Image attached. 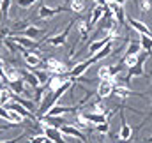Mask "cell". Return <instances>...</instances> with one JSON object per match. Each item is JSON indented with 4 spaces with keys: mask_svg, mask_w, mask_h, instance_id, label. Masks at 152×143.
I'll use <instances>...</instances> for the list:
<instances>
[{
    "mask_svg": "<svg viewBox=\"0 0 152 143\" xmlns=\"http://www.w3.org/2000/svg\"><path fill=\"white\" fill-rule=\"evenodd\" d=\"M44 69L50 72V74H67L69 72V67L64 64V62H60L58 58H55V57H50L48 60H46V66H44Z\"/></svg>",
    "mask_w": 152,
    "mask_h": 143,
    "instance_id": "1",
    "label": "cell"
},
{
    "mask_svg": "<svg viewBox=\"0 0 152 143\" xmlns=\"http://www.w3.org/2000/svg\"><path fill=\"white\" fill-rule=\"evenodd\" d=\"M108 9L112 12V18H113L120 27H124L126 25V20H127L126 18V12H124V5L118 4V2H108Z\"/></svg>",
    "mask_w": 152,
    "mask_h": 143,
    "instance_id": "2",
    "label": "cell"
},
{
    "mask_svg": "<svg viewBox=\"0 0 152 143\" xmlns=\"http://www.w3.org/2000/svg\"><path fill=\"white\" fill-rule=\"evenodd\" d=\"M71 27H73V23H69L64 32H60V34H57V36H53V37H48V39H46L48 46H51V48H60V46H64V44H66V39L69 36V32H71Z\"/></svg>",
    "mask_w": 152,
    "mask_h": 143,
    "instance_id": "3",
    "label": "cell"
},
{
    "mask_svg": "<svg viewBox=\"0 0 152 143\" xmlns=\"http://www.w3.org/2000/svg\"><path fill=\"white\" fill-rule=\"evenodd\" d=\"M113 87H115L113 81H110V80H101L99 85H97V90H96L97 97H99V99H106V97H110V96L113 94Z\"/></svg>",
    "mask_w": 152,
    "mask_h": 143,
    "instance_id": "4",
    "label": "cell"
},
{
    "mask_svg": "<svg viewBox=\"0 0 152 143\" xmlns=\"http://www.w3.org/2000/svg\"><path fill=\"white\" fill-rule=\"evenodd\" d=\"M81 115V118L87 122V124H94V125H97V124H103V122H108V115H104V113H96V111H85V113H80Z\"/></svg>",
    "mask_w": 152,
    "mask_h": 143,
    "instance_id": "5",
    "label": "cell"
},
{
    "mask_svg": "<svg viewBox=\"0 0 152 143\" xmlns=\"http://www.w3.org/2000/svg\"><path fill=\"white\" fill-rule=\"evenodd\" d=\"M92 64H94V60H92V58H87V60H83V62L76 64L73 69H69L67 76H69V78H80V76H83L85 72L88 71V67H90Z\"/></svg>",
    "mask_w": 152,
    "mask_h": 143,
    "instance_id": "6",
    "label": "cell"
},
{
    "mask_svg": "<svg viewBox=\"0 0 152 143\" xmlns=\"http://www.w3.org/2000/svg\"><path fill=\"white\" fill-rule=\"evenodd\" d=\"M110 9H108V5H96L94 9H92V16H90V20H88V27H90V30L103 20V16H104V12H108Z\"/></svg>",
    "mask_w": 152,
    "mask_h": 143,
    "instance_id": "7",
    "label": "cell"
},
{
    "mask_svg": "<svg viewBox=\"0 0 152 143\" xmlns=\"http://www.w3.org/2000/svg\"><path fill=\"white\" fill-rule=\"evenodd\" d=\"M58 131L64 134V136H71V138H76V140H80L81 143L87 142V136L78 129V127H73V125H60L58 127Z\"/></svg>",
    "mask_w": 152,
    "mask_h": 143,
    "instance_id": "8",
    "label": "cell"
},
{
    "mask_svg": "<svg viewBox=\"0 0 152 143\" xmlns=\"http://www.w3.org/2000/svg\"><path fill=\"white\" fill-rule=\"evenodd\" d=\"M18 46H21L23 50H36L39 44L34 41V39H30V37H27V36H23V34H20V36H12L11 37Z\"/></svg>",
    "mask_w": 152,
    "mask_h": 143,
    "instance_id": "9",
    "label": "cell"
},
{
    "mask_svg": "<svg viewBox=\"0 0 152 143\" xmlns=\"http://www.w3.org/2000/svg\"><path fill=\"white\" fill-rule=\"evenodd\" d=\"M23 58H25V62H27V66L28 67H37L39 64L42 62V58H41V55H39L37 51H34V50H23Z\"/></svg>",
    "mask_w": 152,
    "mask_h": 143,
    "instance_id": "10",
    "label": "cell"
},
{
    "mask_svg": "<svg viewBox=\"0 0 152 143\" xmlns=\"http://www.w3.org/2000/svg\"><path fill=\"white\" fill-rule=\"evenodd\" d=\"M2 72H4V80L5 83H12V81H18L21 76H20V69H14L11 67L9 64H4L2 66Z\"/></svg>",
    "mask_w": 152,
    "mask_h": 143,
    "instance_id": "11",
    "label": "cell"
},
{
    "mask_svg": "<svg viewBox=\"0 0 152 143\" xmlns=\"http://www.w3.org/2000/svg\"><path fill=\"white\" fill-rule=\"evenodd\" d=\"M127 23H129V27L133 28V30H136L138 34H143V36H151L152 37V30L143 23V21H140V20H133V18H129L127 20Z\"/></svg>",
    "mask_w": 152,
    "mask_h": 143,
    "instance_id": "12",
    "label": "cell"
},
{
    "mask_svg": "<svg viewBox=\"0 0 152 143\" xmlns=\"http://www.w3.org/2000/svg\"><path fill=\"white\" fill-rule=\"evenodd\" d=\"M7 109H12V111H16L18 115H21L23 118H32L34 120V115L30 113V109H27V108L23 106V104H20V103H16V101H11L9 104H5Z\"/></svg>",
    "mask_w": 152,
    "mask_h": 143,
    "instance_id": "13",
    "label": "cell"
},
{
    "mask_svg": "<svg viewBox=\"0 0 152 143\" xmlns=\"http://www.w3.org/2000/svg\"><path fill=\"white\" fill-rule=\"evenodd\" d=\"M62 11H69V7H55V9H51V7H48V5H42V7L39 9V18H41V20H50V18H53L57 12H62Z\"/></svg>",
    "mask_w": 152,
    "mask_h": 143,
    "instance_id": "14",
    "label": "cell"
},
{
    "mask_svg": "<svg viewBox=\"0 0 152 143\" xmlns=\"http://www.w3.org/2000/svg\"><path fill=\"white\" fill-rule=\"evenodd\" d=\"M69 111H76V108L75 106H62V104H55L51 109H48V113H46L44 117H62V115H66V113H69ZM39 118H41V117H39Z\"/></svg>",
    "mask_w": 152,
    "mask_h": 143,
    "instance_id": "15",
    "label": "cell"
},
{
    "mask_svg": "<svg viewBox=\"0 0 152 143\" xmlns=\"http://www.w3.org/2000/svg\"><path fill=\"white\" fill-rule=\"evenodd\" d=\"M20 76H21V80L25 81V85H30V87H34V88L41 87L39 80L36 78V74H34L32 71H25V69H20Z\"/></svg>",
    "mask_w": 152,
    "mask_h": 143,
    "instance_id": "16",
    "label": "cell"
},
{
    "mask_svg": "<svg viewBox=\"0 0 152 143\" xmlns=\"http://www.w3.org/2000/svg\"><path fill=\"white\" fill-rule=\"evenodd\" d=\"M120 120H122V125H120V129H118V138H120L122 142H127V140L133 136V129H131V125L126 122L124 115H120Z\"/></svg>",
    "mask_w": 152,
    "mask_h": 143,
    "instance_id": "17",
    "label": "cell"
},
{
    "mask_svg": "<svg viewBox=\"0 0 152 143\" xmlns=\"http://www.w3.org/2000/svg\"><path fill=\"white\" fill-rule=\"evenodd\" d=\"M108 42H112L108 37H103V39H97V41H94V42L88 46V55H96V53H97L99 50H103V48H104Z\"/></svg>",
    "mask_w": 152,
    "mask_h": 143,
    "instance_id": "18",
    "label": "cell"
},
{
    "mask_svg": "<svg viewBox=\"0 0 152 143\" xmlns=\"http://www.w3.org/2000/svg\"><path fill=\"white\" fill-rule=\"evenodd\" d=\"M113 94L118 97V99H126V97L133 96L134 92H133L131 88H127L126 85H115V87H113Z\"/></svg>",
    "mask_w": 152,
    "mask_h": 143,
    "instance_id": "19",
    "label": "cell"
},
{
    "mask_svg": "<svg viewBox=\"0 0 152 143\" xmlns=\"http://www.w3.org/2000/svg\"><path fill=\"white\" fill-rule=\"evenodd\" d=\"M112 50H113V44H112V42H108L103 50H99V51L92 57V60H94V62H97V60H103V58L110 57V55H112Z\"/></svg>",
    "mask_w": 152,
    "mask_h": 143,
    "instance_id": "20",
    "label": "cell"
},
{
    "mask_svg": "<svg viewBox=\"0 0 152 143\" xmlns=\"http://www.w3.org/2000/svg\"><path fill=\"white\" fill-rule=\"evenodd\" d=\"M9 88L14 96H23L25 94V81L23 80H18V81H12L9 83Z\"/></svg>",
    "mask_w": 152,
    "mask_h": 143,
    "instance_id": "21",
    "label": "cell"
},
{
    "mask_svg": "<svg viewBox=\"0 0 152 143\" xmlns=\"http://www.w3.org/2000/svg\"><path fill=\"white\" fill-rule=\"evenodd\" d=\"M133 76H143V57H140V58H138V64L129 69L127 80H131Z\"/></svg>",
    "mask_w": 152,
    "mask_h": 143,
    "instance_id": "22",
    "label": "cell"
},
{
    "mask_svg": "<svg viewBox=\"0 0 152 143\" xmlns=\"http://www.w3.org/2000/svg\"><path fill=\"white\" fill-rule=\"evenodd\" d=\"M97 76H99V80H110V81H117L113 80V74H112V66H103V67H99V71H97Z\"/></svg>",
    "mask_w": 152,
    "mask_h": 143,
    "instance_id": "23",
    "label": "cell"
},
{
    "mask_svg": "<svg viewBox=\"0 0 152 143\" xmlns=\"http://www.w3.org/2000/svg\"><path fill=\"white\" fill-rule=\"evenodd\" d=\"M140 51H142L140 42H129V44H127V50H126V53H124V57H129V55L138 57V55H140Z\"/></svg>",
    "mask_w": 152,
    "mask_h": 143,
    "instance_id": "24",
    "label": "cell"
},
{
    "mask_svg": "<svg viewBox=\"0 0 152 143\" xmlns=\"http://www.w3.org/2000/svg\"><path fill=\"white\" fill-rule=\"evenodd\" d=\"M69 11L75 12V14H80L85 11V2L83 0H71L69 2Z\"/></svg>",
    "mask_w": 152,
    "mask_h": 143,
    "instance_id": "25",
    "label": "cell"
},
{
    "mask_svg": "<svg viewBox=\"0 0 152 143\" xmlns=\"http://www.w3.org/2000/svg\"><path fill=\"white\" fill-rule=\"evenodd\" d=\"M140 46H142V50H143V51L152 53V37L140 34Z\"/></svg>",
    "mask_w": 152,
    "mask_h": 143,
    "instance_id": "26",
    "label": "cell"
},
{
    "mask_svg": "<svg viewBox=\"0 0 152 143\" xmlns=\"http://www.w3.org/2000/svg\"><path fill=\"white\" fill-rule=\"evenodd\" d=\"M41 34H42V28H37V27H28V28L23 32V36L30 37V39H34V41H36Z\"/></svg>",
    "mask_w": 152,
    "mask_h": 143,
    "instance_id": "27",
    "label": "cell"
},
{
    "mask_svg": "<svg viewBox=\"0 0 152 143\" xmlns=\"http://www.w3.org/2000/svg\"><path fill=\"white\" fill-rule=\"evenodd\" d=\"M36 74V78L39 80V83L41 85H44V83H48V80H50V72L46 71V69H42V71H32Z\"/></svg>",
    "mask_w": 152,
    "mask_h": 143,
    "instance_id": "28",
    "label": "cell"
},
{
    "mask_svg": "<svg viewBox=\"0 0 152 143\" xmlns=\"http://www.w3.org/2000/svg\"><path fill=\"white\" fill-rule=\"evenodd\" d=\"M78 30H80V34H81V39H85V37L88 36V32H90L88 21H80V25H78Z\"/></svg>",
    "mask_w": 152,
    "mask_h": 143,
    "instance_id": "29",
    "label": "cell"
},
{
    "mask_svg": "<svg viewBox=\"0 0 152 143\" xmlns=\"http://www.w3.org/2000/svg\"><path fill=\"white\" fill-rule=\"evenodd\" d=\"M9 5H11V0H2V2H0V16H2V18H7Z\"/></svg>",
    "mask_w": 152,
    "mask_h": 143,
    "instance_id": "30",
    "label": "cell"
},
{
    "mask_svg": "<svg viewBox=\"0 0 152 143\" xmlns=\"http://www.w3.org/2000/svg\"><path fill=\"white\" fill-rule=\"evenodd\" d=\"M96 127V131L99 133V134H108V131H110V122H103V124H97V125H94Z\"/></svg>",
    "mask_w": 152,
    "mask_h": 143,
    "instance_id": "31",
    "label": "cell"
},
{
    "mask_svg": "<svg viewBox=\"0 0 152 143\" xmlns=\"http://www.w3.org/2000/svg\"><path fill=\"white\" fill-rule=\"evenodd\" d=\"M27 143H51V142L48 140V136H46V134H37V136H32Z\"/></svg>",
    "mask_w": 152,
    "mask_h": 143,
    "instance_id": "32",
    "label": "cell"
},
{
    "mask_svg": "<svg viewBox=\"0 0 152 143\" xmlns=\"http://www.w3.org/2000/svg\"><path fill=\"white\" fill-rule=\"evenodd\" d=\"M122 58H124L126 66L131 69L133 66H136V64H138V58H140V55H138V57H133V55H129V57H122Z\"/></svg>",
    "mask_w": 152,
    "mask_h": 143,
    "instance_id": "33",
    "label": "cell"
},
{
    "mask_svg": "<svg viewBox=\"0 0 152 143\" xmlns=\"http://www.w3.org/2000/svg\"><path fill=\"white\" fill-rule=\"evenodd\" d=\"M138 9H140L142 12L151 11V2H149V0H138Z\"/></svg>",
    "mask_w": 152,
    "mask_h": 143,
    "instance_id": "34",
    "label": "cell"
},
{
    "mask_svg": "<svg viewBox=\"0 0 152 143\" xmlns=\"http://www.w3.org/2000/svg\"><path fill=\"white\" fill-rule=\"evenodd\" d=\"M36 2H37V0H16V4H18L21 9H28V7H32Z\"/></svg>",
    "mask_w": 152,
    "mask_h": 143,
    "instance_id": "35",
    "label": "cell"
},
{
    "mask_svg": "<svg viewBox=\"0 0 152 143\" xmlns=\"http://www.w3.org/2000/svg\"><path fill=\"white\" fill-rule=\"evenodd\" d=\"M21 140V136H16V138H11V140H0V143H18Z\"/></svg>",
    "mask_w": 152,
    "mask_h": 143,
    "instance_id": "36",
    "label": "cell"
},
{
    "mask_svg": "<svg viewBox=\"0 0 152 143\" xmlns=\"http://www.w3.org/2000/svg\"><path fill=\"white\" fill-rule=\"evenodd\" d=\"M97 5H108V0H96Z\"/></svg>",
    "mask_w": 152,
    "mask_h": 143,
    "instance_id": "37",
    "label": "cell"
},
{
    "mask_svg": "<svg viewBox=\"0 0 152 143\" xmlns=\"http://www.w3.org/2000/svg\"><path fill=\"white\" fill-rule=\"evenodd\" d=\"M0 101H2V88H0Z\"/></svg>",
    "mask_w": 152,
    "mask_h": 143,
    "instance_id": "38",
    "label": "cell"
},
{
    "mask_svg": "<svg viewBox=\"0 0 152 143\" xmlns=\"http://www.w3.org/2000/svg\"><path fill=\"white\" fill-rule=\"evenodd\" d=\"M147 142H149V143H152V138H151V140H147Z\"/></svg>",
    "mask_w": 152,
    "mask_h": 143,
    "instance_id": "39",
    "label": "cell"
},
{
    "mask_svg": "<svg viewBox=\"0 0 152 143\" xmlns=\"http://www.w3.org/2000/svg\"><path fill=\"white\" fill-rule=\"evenodd\" d=\"M99 143H106V142H99Z\"/></svg>",
    "mask_w": 152,
    "mask_h": 143,
    "instance_id": "40",
    "label": "cell"
},
{
    "mask_svg": "<svg viewBox=\"0 0 152 143\" xmlns=\"http://www.w3.org/2000/svg\"><path fill=\"white\" fill-rule=\"evenodd\" d=\"M0 2H2V0H0Z\"/></svg>",
    "mask_w": 152,
    "mask_h": 143,
    "instance_id": "41",
    "label": "cell"
}]
</instances>
